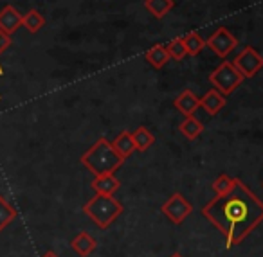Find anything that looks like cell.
Instances as JSON below:
<instances>
[{"instance_id": "obj_1", "label": "cell", "mask_w": 263, "mask_h": 257, "mask_svg": "<svg viewBox=\"0 0 263 257\" xmlns=\"http://www.w3.org/2000/svg\"><path fill=\"white\" fill-rule=\"evenodd\" d=\"M202 216L222 234L226 248L231 250L263 221V202L243 182L236 180L227 194L215 196L202 207Z\"/></svg>"}, {"instance_id": "obj_2", "label": "cell", "mask_w": 263, "mask_h": 257, "mask_svg": "<svg viewBox=\"0 0 263 257\" xmlns=\"http://www.w3.org/2000/svg\"><path fill=\"white\" fill-rule=\"evenodd\" d=\"M80 162L90 171L94 176L101 174H114L121 166L124 159L114 149L112 142L106 137H99L87 151L81 155Z\"/></svg>"}, {"instance_id": "obj_3", "label": "cell", "mask_w": 263, "mask_h": 257, "mask_svg": "<svg viewBox=\"0 0 263 257\" xmlns=\"http://www.w3.org/2000/svg\"><path fill=\"white\" fill-rule=\"evenodd\" d=\"M124 207L114 194H99L96 192L90 200L83 205V212L92 223H96L99 228H108L117 218L123 214Z\"/></svg>"}, {"instance_id": "obj_4", "label": "cell", "mask_w": 263, "mask_h": 257, "mask_svg": "<svg viewBox=\"0 0 263 257\" xmlns=\"http://www.w3.org/2000/svg\"><path fill=\"white\" fill-rule=\"evenodd\" d=\"M209 81H211L213 88H216L222 95H229L241 85L243 76L238 72L236 67H234L231 62H222L211 72Z\"/></svg>"}, {"instance_id": "obj_5", "label": "cell", "mask_w": 263, "mask_h": 257, "mask_svg": "<svg viewBox=\"0 0 263 257\" xmlns=\"http://www.w3.org/2000/svg\"><path fill=\"white\" fill-rule=\"evenodd\" d=\"M161 212L164 214L172 223L182 225L184 221L191 216V212H193V205L184 198V194L175 192V194H172L164 203H162Z\"/></svg>"}, {"instance_id": "obj_6", "label": "cell", "mask_w": 263, "mask_h": 257, "mask_svg": "<svg viewBox=\"0 0 263 257\" xmlns=\"http://www.w3.org/2000/svg\"><path fill=\"white\" fill-rule=\"evenodd\" d=\"M233 65L243 77H254L263 69V56L254 47L247 45L241 49L240 54L234 58Z\"/></svg>"}, {"instance_id": "obj_7", "label": "cell", "mask_w": 263, "mask_h": 257, "mask_svg": "<svg viewBox=\"0 0 263 257\" xmlns=\"http://www.w3.org/2000/svg\"><path fill=\"white\" fill-rule=\"evenodd\" d=\"M205 45H208L218 58H227V56L236 49L238 40L227 27H220V29H216L215 33L209 36V40L205 42Z\"/></svg>"}, {"instance_id": "obj_8", "label": "cell", "mask_w": 263, "mask_h": 257, "mask_svg": "<svg viewBox=\"0 0 263 257\" xmlns=\"http://www.w3.org/2000/svg\"><path fill=\"white\" fill-rule=\"evenodd\" d=\"M20 27H22V15L13 6L8 4L0 9V29L4 31L6 34L13 36Z\"/></svg>"}, {"instance_id": "obj_9", "label": "cell", "mask_w": 263, "mask_h": 257, "mask_svg": "<svg viewBox=\"0 0 263 257\" xmlns=\"http://www.w3.org/2000/svg\"><path fill=\"white\" fill-rule=\"evenodd\" d=\"M173 105H175V108L179 110L182 115H186V117L195 115V112L200 108V97H197L191 90H184L182 94L173 101Z\"/></svg>"}, {"instance_id": "obj_10", "label": "cell", "mask_w": 263, "mask_h": 257, "mask_svg": "<svg viewBox=\"0 0 263 257\" xmlns=\"http://www.w3.org/2000/svg\"><path fill=\"white\" fill-rule=\"evenodd\" d=\"M70 248H72L80 257H88V255H92V252H94L96 248H98V241H96L88 232H80V234L70 241Z\"/></svg>"}, {"instance_id": "obj_11", "label": "cell", "mask_w": 263, "mask_h": 257, "mask_svg": "<svg viewBox=\"0 0 263 257\" xmlns=\"http://www.w3.org/2000/svg\"><path fill=\"white\" fill-rule=\"evenodd\" d=\"M223 106H226V95L220 94L216 88L208 90L204 97H200V108H204L208 115H216Z\"/></svg>"}, {"instance_id": "obj_12", "label": "cell", "mask_w": 263, "mask_h": 257, "mask_svg": "<svg viewBox=\"0 0 263 257\" xmlns=\"http://www.w3.org/2000/svg\"><path fill=\"white\" fill-rule=\"evenodd\" d=\"M90 187L99 194H116L117 189L121 187V182L116 178V174H101V176H94Z\"/></svg>"}, {"instance_id": "obj_13", "label": "cell", "mask_w": 263, "mask_h": 257, "mask_svg": "<svg viewBox=\"0 0 263 257\" xmlns=\"http://www.w3.org/2000/svg\"><path fill=\"white\" fill-rule=\"evenodd\" d=\"M112 146L123 159H128L132 153L136 151V144H134V139H132V131H126V130L121 131V133L114 139Z\"/></svg>"}, {"instance_id": "obj_14", "label": "cell", "mask_w": 263, "mask_h": 257, "mask_svg": "<svg viewBox=\"0 0 263 257\" xmlns=\"http://www.w3.org/2000/svg\"><path fill=\"white\" fill-rule=\"evenodd\" d=\"M132 139H134V144H136V151H146L152 146L155 144V137L146 126H139L132 131Z\"/></svg>"}, {"instance_id": "obj_15", "label": "cell", "mask_w": 263, "mask_h": 257, "mask_svg": "<svg viewBox=\"0 0 263 257\" xmlns=\"http://www.w3.org/2000/svg\"><path fill=\"white\" fill-rule=\"evenodd\" d=\"M179 130H180V133H182L186 139H190V141H195V139L200 137L202 131H204V124H202L195 115H187L186 119L180 123Z\"/></svg>"}, {"instance_id": "obj_16", "label": "cell", "mask_w": 263, "mask_h": 257, "mask_svg": "<svg viewBox=\"0 0 263 257\" xmlns=\"http://www.w3.org/2000/svg\"><path fill=\"white\" fill-rule=\"evenodd\" d=\"M144 58H146V62L150 63L154 69H162V67L170 62V54H168V51H166V45H161V44L154 45L150 51H146Z\"/></svg>"}, {"instance_id": "obj_17", "label": "cell", "mask_w": 263, "mask_h": 257, "mask_svg": "<svg viewBox=\"0 0 263 257\" xmlns=\"http://www.w3.org/2000/svg\"><path fill=\"white\" fill-rule=\"evenodd\" d=\"M175 2L173 0H144V8L150 15H154L157 20L164 18L170 11L173 9Z\"/></svg>"}, {"instance_id": "obj_18", "label": "cell", "mask_w": 263, "mask_h": 257, "mask_svg": "<svg viewBox=\"0 0 263 257\" xmlns=\"http://www.w3.org/2000/svg\"><path fill=\"white\" fill-rule=\"evenodd\" d=\"M45 26V18L38 9H29L26 15H22V27H26L31 34H36Z\"/></svg>"}, {"instance_id": "obj_19", "label": "cell", "mask_w": 263, "mask_h": 257, "mask_svg": "<svg viewBox=\"0 0 263 257\" xmlns=\"http://www.w3.org/2000/svg\"><path fill=\"white\" fill-rule=\"evenodd\" d=\"M182 42H184V47H186V51L190 56L200 54L202 49L205 47V40H202V36L197 33V31H191V33L184 34Z\"/></svg>"}, {"instance_id": "obj_20", "label": "cell", "mask_w": 263, "mask_h": 257, "mask_svg": "<svg viewBox=\"0 0 263 257\" xmlns=\"http://www.w3.org/2000/svg\"><path fill=\"white\" fill-rule=\"evenodd\" d=\"M16 209L4 198V196L0 194V232L4 230L8 225H11L13 221L16 220Z\"/></svg>"}, {"instance_id": "obj_21", "label": "cell", "mask_w": 263, "mask_h": 257, "mask_svg": "<svg viewBox=\"0 0 263 257\" xmlns=\"http://www.w3.org/2000/svg\"><path fill=\"white\" fill-rule=\"evenodd\" d=\"M236 180H238V178H233V176H229V174H220V176L211 184V187H213V191H215L216 196L227 194V192L234 187Z\"/></svg>"}, {"instance_id": "obj_22", "label": "cell", "mask_w": 263, "mask_h": 257, "mask_svg": "<svg viewBox=\"0 0 263 257\" xmlns=\"http://www.w3.org/2000/svg\"><path fill=\"white\" fill-rule=\"evenodd\" d=\"M166 51H168V54H170V60H175V62H182L187 56L182 38H173V40L166 45Z\"/></svg>"}, {"instance_id": "obj_23", "label": "cell", "mask_w": 263, "mask_h": 257, "mask_svg": "<svg viewBox=\"0 0 263 257\" xmlns=\"http://www.w3.org/2000/svg\"><path fill=\"white\" fill-rule=\"evenodd\" d=\"M9 45H11V36H9V34H6L4 31L0 29V56L8 51ZM0 74H2V67H0Z\"/></svg>"}, {"instance_id": "obj_24", "label": "cell", "mask_w": 263, "mask_h": 257, "mask_svg": "<svg viewBox=\"0 0 263 257\" xmlns=\"http://www.w3.org/2000/svg\"><path fill=\"white\" fill-rule=\"evenodd\" d=\"M42 257H60V255H58L56 252H52V250H47V252H45Z\"/></svg>"}, {"instance_id": "obj_25", "label": "cell", "mask_w": 263, "mask_h": 257, "mask_svg": "<svg viewBox=\"0 0 263 257\" xmlns=\"http://www.w3.org/2000/svg\"><path fill=\"white\" fill-rule=\"evenodd\" d=\"M170 257H184V255H180L179 252H175V253H172V255H170Z\"/></svg>"}, {"instance_id": "obj_26", "label": "cell", "mask_w": 263, "mask_h": 257, "mask_svg": "<svg viewBox=\"0 0 263 257\" xmlns=\"http://www.w3.org/2000/svg\"><path fill=\"white\" fill-rule=\"evenodd\" d=\"M261 185H263V184H261Z\"/></svg>"}]
</instances>
